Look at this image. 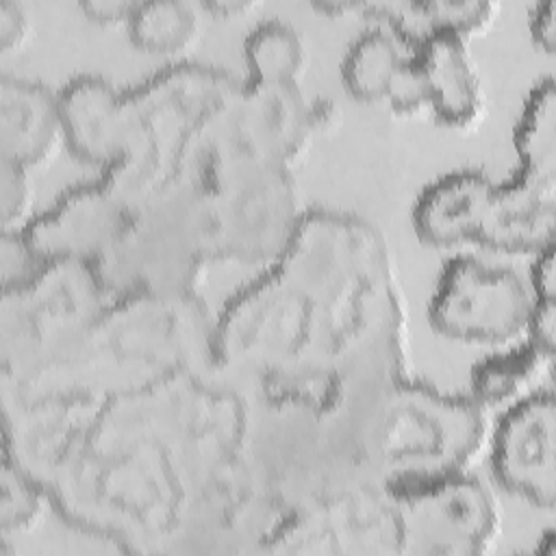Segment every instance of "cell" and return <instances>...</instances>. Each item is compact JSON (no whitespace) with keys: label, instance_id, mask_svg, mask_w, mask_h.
I'll list each match as a JSON object with an SVG mask.
<instances>
[{"label":"cell","instance_id":"29","mask_svg":"<svg viewBox=\"0 0 556 556\" xmlns=\"http://www.w3.org/2000/svg\"><path fill=\"white\" fill-rule=\"evenodd\" d=\"M132 0H85L80 2L83 13L100 24H126L132 13Z\"/></svg>","mask_w":556,"mask_h":556},{"label":"cell","instance_id":"9","mask_svg":"<svg viewBox=\"0 0 556 556\" xmlns=\"http://www.w3.org/2000/svg\"><path fill=\"white\" fill-rule=\"evenodd\" d=\"M130 204L104 180L65 189L22 230L28 245L46 261L93 265L122 230Z\"/></svg>","mask_w":556,"mask_h":556},{"label":"cell","instance_id":"22","mask_svg":"<svg viewBox=\"0 0 556 556\" xmlns=\"http://www.w3.org/2000/svg\"><path fill=\"white\" fill-rule=\"evenodd\" d=\"M35 189L30 172L17 163L0 159V219L2 232H22L37 215L33 211Z\"/></svg>","mask_w":556,"mask_h":556},{"label":"cell","instance_id":"28","mask_svg":"<svg viewBox=\"0 0 556 556\" xmlns=\"http://www.w3.org/2000/svg\"><path fill=\"white\" fill-rule=\"evenodd\" d=\"M554 243L534 254L532 271H530V291L534 298H556V265H554Z\"/></svg>","mask_w":556,"mask_h":556},{"label":"cell","instance_id":"32","mask_svg":"<svg viewBox=\"0 0 556 556\" xmlns=\"http://www.w3.org/2000/svg\"><path fill=\"white\" fill-rule=\"evenodd\" d=\"M539 552L545 554V556H554L556 554V539H554V532L547 530L541 541H539Z\"/></svg>","mask_w":556,"mask_h":556},{"label":"cell","instance_id":"21","mask_svg":"<svg viewBox=\"0 0 556 556\" xmlns=\"http://www.w3.org/2000/svg\"><path fill=\"white\" fill-rule=\"evenodd\" d=\"M421 4L430 35L454 33L463 39L484 30L497 13V4L491 0H426Z\"/></svg>","mask_w":556,"mask_h":556},{"label":"cell","instance_id":"30","mask_svg":"<svg viewBox=\"0 0 556 556\" xmlns=\"http://www.w3.org/2000/svg\"><path fill=\"white\" fill-rule=\"evenodd\" d=\"M254 4L250 0H213V2H202V9L213 13V15H222V17H232L239 13L250 11Z\"/></svg>","mask_w":556,"mask_h":556},{"label":"cell","instance_id":"23","mask_svg":"<svg viewBox=\"0 0 556 556\" xmlns=\"http://www.w3.org/2000/svg\"><path fill=\"white\" fill-rule=\"evenodd\" d=\"M50 261L41 258L24 239L22 232H2L0 237V278L2 293L17 291L35 282Z\"/></svg>","mask_w":556,"mask_h":556},{"label":"cell","instance_id":"8","mask_svg":"<svg viewBox=\"0 0 556 556\" xmlns=\"http://www.w3.org/2000/svg\"><path fill=\"white\" fill-rule=\"evenodd\" d=\"M497 482L539 508L556 502V400L543 387L504 408L491 437Z\"/></svg>","mask_w":556,"mask_h":556},{"label":"cell","instance_id":"4","mask_svg":"<svg viewBox=\"0 0 556 556\" xmlns=\"http://www.w3.org/2000/svg\"><path fill=\"white\" fill-rule=\"evenodd\" d=\"M202 189L217 258L276 263L304 215L289 167L228 143L213 156Z\"/></svg>","mask_w":556,"mask_h":556},{"label":"cell","instance_id":"19","mask_svg":"<svg viewBox=\"0 0 556 556\" xmlns=\"http://www.w3.org/2000/svg\"><path fill=\"white\" fill-rule=\"evenodd\" d=\"M519 167L556 172V87L554 78H541L528 93L515 126Z\"/></svg>","mask_w":556,"mask_h":556},{"label":"cell","instance_id":"24","mask_svg":"<svg viewBox=\"0 0 556 556\" xmlns=\"http://www.w3.org/2000/svg\"><path fill=\"white\" fill-rule=\"evenodd\" d=\"M382 100L389 102V106L400 115H417L430 109L428 87L413 54L404 56V61L391 76Z\"/></svg>","mask_w":556,"mask_h":556},{"label":"cell","instance_id":"18","mask_svg":"<svg viewBox=\"0 0 556 556\" xmlns=\"http://www.w3.org/2000/svg\"><path fill=\"white\" fill-rule=\"evenodd\" d=\"M126 30L139 48L169 54L187 50L195 41L200 17L185 0H141L135 2Z\"/></svg>","mask_w":556,"mask_h":556},{"label":"cell","instance_id":"17","mask_svg":"<svg viewBox=\"0 0 556 556\" xmlns=\"http://www.w3.org/2000/svg\"><path fill=\"white\" fill-rule=\"evenodd\" d=\"M408 52L380 26L358 33L345 48L341 78L356 100H382L387 85Z\"/></svg>","mask_w":556,"mask_h":556},{"label":"cell","instance_id":"3","mask_svg":"<svg viewBox=\"0 0 556 556\" xmlns=\"http://www.w3.org/2000/svg\"><path fill=\"white\" fill-rule=\"evenodd\" d=\"M91 265L59 261L30 285L2 293V376L15 395L59 365L106 304Z\"/></svg>","mask_w":556,"mask_h":556},{"label":"cell","instance_id":"10","mask_svg":"<svg viewBox=\"0 0 556 556\" xmlns=\"http://www.w3.org/2000/svg\"><path fill=\"white\" fill-rule=\"evenodd\" d=\"M313 135L311 102L304 100L298 83L245 80L237 93L224 143L289 167Z\"/></svg>","mask_w":556,"mask_h":556},{"label":"cell","instance_id":"16","mask_svg":"<svg viewBox=\"0 0 556 556\" xmlns=\"http://www.w3.org/2000/svg\"><path fill=\"white\" fill-rule=\"evenodd\" d=\"M243 61L250 83H298L304 70L306 48L291 24L276 17L263 20L243 41Z\"/></svg>","mask_w":556,"mask_h":556},{"label":"cell","instance_id":"2","mask_svg":"<svg viewBox=\"0 0 556 556\" xmlns=\"http://www.w3.org/2000/svg\"><path fill=\"white\" fill-rule=\"evenodd\" d=\"M217 258L202 182H182L130 204L106 252L91 265L109 298L195 293Z\"/></svg>","mask_w":556,"mask_h":556},{"label":"cell","instance_id":"20","mask_svg":"<svg viewBox=\"0 0 556 556\" xmlns=\"http://www.w3.org/2000/svg\"><path fill=\"white\" fill-rule=\"evenodd\" d=\"M2 500L0 521L2 532L28 528L43 508V491L39 480L9 452L2 454Z\"/></svg>","mask_w":556,"mask_h":556},{"label":"cell","instance_id":"7","mask_svg":"<svg viewBox=\"0 0 556 556\" xmlns=\"http://www.w3.org/2000/svg\"><path fill=\"white\" fill-rule=\"evenodd\" d=\"M532 302L517 271L460 254L441 269L428 315L450 339L506 348L526 337Z\"/></svg>","mask_w":556,"mask_h":556},{"label":"cell","instance_id":"31","mask_svg":"<svg viewBox=\"0 0 556 556\" xmlns=\"http://www.w3.org/2000/svg\"><path fill=\"white\" fill-rule=\"evenodd\" d=\"M315 9H319L328 15H341V13L358 11V2H317Z\"/></svg>","mask_w":556,"mask_h":556},{"label":"cell","instance_id":"14","mask_svg":"<svg viewBox=\"0 0 556 556\" xmlns=\"http://www.w3.org/2000/svg\"><path fill=\"white\" fill-rule=\"evenodd\" d=\"M430 96V111L450 126H469L482 115L484 89L467 39L434 33L413 52Z\"/></svg>","mask_w":556,"mask_h":556},{"label":"cell","instance_id":"13","mask_svg":"<svg viewBox=\"0 0 556 556\" xmlns=\"http://www.w3.org/2000/svg\"><path fill=\"white\" fill-rule=\"evenodd\" d=\"M495 182L480 169L439 176L419 193L413 208L417 237L434 248L476 245Z\"/></svg>","mask_w":556,"mask_h":556},{"label":"cell","instance_id":"25","mask_svg":"<svg viewBox=\"0 0 556 556\" xmlns=\"http://www.w3.org/2000/svg\"><path fill=\"white\" fill-rule=\"evenodd\" d=\"M30 37V15L17 0H0V50H20Z\"/></svg>","mask_w":556,"mask_h":556},{"label":"cell","instance_id":"12","mask_svg":"<svg viewBox=\"0 0 556 556\" xmlns=\"http://www.w3.org/2000/svg\"><path fill=\"white\" fill-rule=\"evenodd\" d=\"M63 143L59 91L4 72L0 76V159L30 172L52 161Z\"/></svg>","mask_w":556,"mask_h":556},{"label":"cell","instance_id":"11","mask_svg":"<svg viewBox=\"0 0 556 556\" xmlns=\"http://www.w3.org/2000/svg\"><path fill=\"white\" fill-rule=\"evenodd\" d=\"M556 172L523 169L495 185L478 243L495 252H541L554 243Z\"/></svg>","mask_w":556,"mask_h":556},{"label":"cell","instance_id":"26","mask_svg":"<svg viewBox=\"0 0 556 556\" xmlns=\"http://www.w3.org/2000/svg\"><path fill=\"white\" fill-rule=\"evenodd\" d=\"M526 339L536 345L539 350L547 352L554 356V345H556V298H534L528 328H526Z\"/></svg>","mask_w":556,"mask_h":556},{"label":"cell","instance_id":"15","mask_svg":"<svg viewBox=\"0 0 556 556\" xmlns=\"http://www.w3.org/2000/svg\"><path fill=\"white\" fill-rule=\"evenodd\" d=\"M554 356L532 345L528 339L506 345L480 358L469 376V397L489 408H508L530 393L543 389L541 382L552 367Z\"/></svg>","mask_w":556,"mask_h":556},{"label":"cell","instance_id":"1","mask_svg":"<svg viewBox=\"0 0 556 556\" xmlns=\"http://www.w3.org/2000/svg\"><path fill=\"white\" fill-rule=\"evenodd\" d=\"M376 489L471 469L480 458L486 410L469 395H445L406 376L332 400Z\"/></svg>","mask_w":556,"mask_h":556},{"label":"cell","instance_id":"6","mask_svg":"<svg viewBox=\"0 0 556 556\" xmlns=\"http://www.w3.org/2000/svg\"><path fill=\"white\" fill-rule=\"evenodd\" d=\"M380 491L391 506L397 536L415 552L482 554L497 541V502L469 469L393 482Z\"/></svg>","mask_w":556,"mask_h":556},{"label":"cell","instance_id":"5","mask_svg":"<svg viewBox=\"0 0 556 556\" xmlns=\"http://www.w3.org/2000/svg\"><path fill=\"white\" fill-rule=\"evenodd\" d=\"M65 143L102 167V178L137 204L167 189L150 130L132 91H117L96 74L72 78L61 91Z\"/></svg>","mask_w":556,"mask_h":556},{"label":"cell","instance_id":"27","mask_svg":"<svg viewBox=\"0 0 556 556\" xmlns=\"http://www.w3.org/2000/svg\"><path fill=\"white\" fill-rule=\"evenodd\" d=\"M528 33L536 48L552 54L556 48V2L541 0L528 13Z\"/></svg>","mask_w":556,"mask_h":556}]
</instances>
